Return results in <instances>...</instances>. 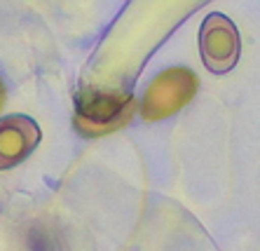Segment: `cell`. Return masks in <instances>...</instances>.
<instances>
[{
  "instance_id": "cell-1",
  "label": "cell",
  "mask_w": 260,
  "mask_h": 251,
  "mask_svg": "<svg viewBox=\"0 0 260 251\" xmlns=\"http://www.w3.org/2000/svg\"><path fill=\"white\" fill-rule=\"evenodd\" d=\"M136 101L129 94L82 89L75 99V127L85 136H103L132 120Z\"/></svg>"
},
{
  "instance_id": "cell-2",
  "label": "cell",
  "mask_w": 260,
  "mask_h": 251,
  "mask_svg": "<svg viewBox=\"0 0 260 251\" xmlns=\"http://www.w3.org/2000/svg\"><path fill=\"white\" fill-rule=\"evenodd\" d=\"M200 87L197 75L190 68H169L162 71L145 89L141 113L145 120H164L190 104Z\"/></svg>"
},
{
  "instance_id": "cell-3",
  "label": "cell",
  "mask_w": 260,
  "mask_h": 251,
  "mask_svg": "<svg viewBox=\"0 0 260 251\" xmlns=\"http://www.w3.org/2000/svg\"><path fill=\"white\" fill-rule=\"evenodd\" d=\"M239 33L225 14H209L200 28V52L204 66L216 75L230 73L239 61Z\"/></svg>"
},
{
  "instance_id": "cell-4",
  "label": "cell",
  "mask_w": 260,
  "mask_h": 251,
  "mask_svg": "<svg viewBox=\"0 0 260 251\" xmlns=\"http://www.w3.org/2000/svg\"><path fill=\"white\" fill-rule=\"evenodd\" d=\"M40 143V127L26 115H7L0 120V169H12Z\"/></svg>"
},
{
  "instance_id": "cell-5",
  "label": "cell",
  "mask_w": 260,
  "mask_h": 251,
  "mask_svg": "<svg viewBox=\"0 0 260 251\" xmlns=\"http://www.w3.org/2000/svg\"><path fill=\"white\" fill-rule=\"evenodd\" d=\"M3 106H5V82L0 80V110H3Z\"/></svg>"
}]
</instances>
